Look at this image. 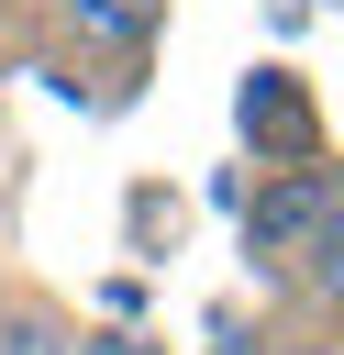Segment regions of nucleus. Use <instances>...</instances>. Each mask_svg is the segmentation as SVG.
<instances>
[{"mask_svg":"<svg viewBox=\"0 0 344 355\" xmlns=\"http://www.w3.org/2000/svg\"><path fill=\"white\" fill-rule=\"evenodd\" d=\"M244 244L277 277H300L311 300H333V255H344V233H333V166H277L244 200Z\"/></svg>","mask_w":344,"mask_h":355,"instance_id":"f257e3e1","label":"nucleus"},{"mask_svg":"<svg viewBox=\"0 0 344 355\" xmlns=\"http://www.w3.org/2000/svg\"><path fill=\"white\" fill-rule=\"evenodd\" d=\"M78 333H67V311L55 300H11L0 288V355H67Z\"/></svg>","mask_w":344,"mask_h":355,"instance_id":"f03ea898","label":"nucleus"},{"mask_svg":"<svg viewBox=\"0 0 344 355\" xmlns=\"http://www.w3.org/2000/svg\"><path fill=\"white\" fill-rule=\"evenodd\" d=\"M277 355H333V322H311V333H289Z\"/></svg>","mask_w":344,"mask_h":355,"instance_id":"7ed1b4c3","label":"nucleus"},{"mask_svg":"<svg viewBox=\"0 0 344 355\" xmlns=\"http://www.w3.org/2000/svg\"><path fill=\"white\" fill-rule=\"evenodd\" d=\"M89 355H144V344L133 333H89Z\"/></svg>","mask_w":344,"mask_h":355,"instance_id":"20e7f679","label":"nucleus"}]
</instances>
